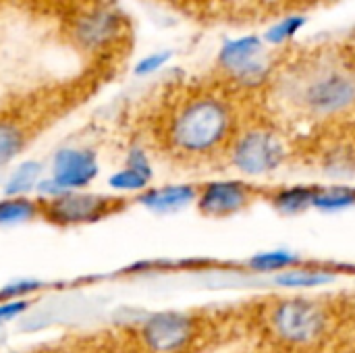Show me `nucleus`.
<instances>
[{
    "mask_svg": "<svg viewBox=\"0 0 355 353\" xmlns=\"http://www.w3.org/2000/svg\"><path fill=\"white\" fill-rule=\"evenodd\" d=\"M152 183L150 177H146L144 173L123 164L116 173H112L108 177V185L114 191H123V193H141L144 189H148Z\"/></svg>",
    "mask_w": 355,
    "mask_h": 353,
    "instance_id": "nucleus-21",
    "label": "nucleus"
},
{
    "mask_svg": "<svg viewBox=\"0 0 355 353\" xmlns=\"http://www.w3.org/2000/svg\"><path fill=\"white\" fill-rule=\"evenodd\" d=\"M333 353H355V343H343V345H339Z\"/></svg>",
    "mask_w": 355,
    "mask_h": 353,
    "instance_id": "nucleus-26",
    "label": "nucleus"
},
{
    "mask_svg": "<svg viewBox=\"0 0 355 353\" xmlns=\"http://www.w3.org/2000/svg\"><path fill=\"white\" fill-rule=\"evenodd\" d=\"M291 156L287 135L270 121H241L223 162L243 179H264L281 171Z\"/></svg>",
    "mask_w": 355,
    "mask_h": 353,
    "instance_id": "nucleus-4",
    "label": "nucleus"
},
{
    "mask_svg": "<svg viewBox=\"0 0 355 353\" xmlns=\"http://www.w3.org/2000/svg\"><path fill=\"white\" fill-rule=\"evenodd\" d=\"M125 164H127V166H131V169H135V171H139V173H144L146 177L154 179L152 160H150L148 152H146L141 146H133V148H129V152H127V156H125Z\"/></svg>",
    "mask_w": 355,
    "mask_h": 353,
    "instance_id": "nucleus-25",
    "label": "nucleus"
},
{
    "mask_svg": "<svg viewBox=\"0 0 355 353\" xmlns=\"http://www.w3.org/2000/svg\"><path fill=\"white\" fill-rule=\"evenodd\" d=\"M173 60V52L171 50H156L146 54L144 58L137 60L135 64V75L137 77H150L158 71H162L168 62Z\"/></svg>",
    "mask_w": 355,
    "mask_h": 353,
    "instance_id": "nucleus-22",
    "label": "nucleus"
},
{
    "mask_svg": "<svg viewBox=\"0 0 355 353\" xmlns=\"http://www.w3.org/2000/svg\"><path fill=\"white\" fill-rule=\"evenodd\" d=\"M44 287V283L40 281H31V279H21L15 283H8L6 287L0 289V300H21L27 298L35 291H40Z\"/></svg>",
    "mask_w": 355,
    "mask_h": 353,
    "instance_id": "nucleus-23",
    "label": "nucleus"
},
{
    "mask_svg": "<svg viewBox=\"0 0 355 353\" xmlns=\"http://www.w3.org/2000/svg\"><path fill=\"white\" fill-rule=\"evenodd\" d=\"M208 322L196 312L162 310L135 325V343L141 353H196L206 345Z\"/></svg>",
    "mask_w": 355,
    "mask_h": 353,
    "instance_id": "nucleus-5",
    "label": "nucleus"
},
{
    "mask_svg": "<svg viewBox=\"0 0 355 353\" xmlns=\"http://www.w3.org/2000/svg\"><path fill=\"white\" fill-rule=\"evenodd\" d=\"M318 166L320 173H324L329 179L335 183H345L355 177V146L337 141L329 146L324 152L318 156Z\"/></svg>",
    "mask_w": 355,
    "mask_h": 353,
    "instance_id": "nucleus-13",
    "label": "nucleus"
},
{
    "mask_svg": "<svg viewBox=\"0 0 355 353\" xmlns=\"http://www.w3.org/2000/svg\"><path fill=\"white\" fill-rule=\"evenodd\" d=\"M40 216V200H29L25 196H6L0 200V227H15Z\"/></svg>",
    "mask_w": 355,
    "mask_h": 353,
    "instance_id": "nucleus-17",
    "label": "nucleus"
},
{
    "mask_svg": "<svg viewBox=\"0 0 355 353\" xmlns=\"http://www.w3.org/2000/svg\"><path fill=\"white\" fill-rule=\"evenodd\" d=\"M343 312L322 298H275L258 312L260 333L275 350L312 353L333 337Z\"/></svg>",
    "mask_w": 355,
    "mask_h": 353,
    "instance_id": "nucleus-3",
    "label": "nucleus"
},
{
    "mask_svg": "<svg viewBox=\"0 0 355 353\" xmlns=\"http://www.w3.org/2000/svg\"><path fill=\"white\" fill-rule=\"evenodd\" d=\"M355 208V185L349 183H331L318 185L314 196V210L333 214Z\"/></svg>",
    "mask_w": 355,
    "mask_h": 353,
    "instance_id": "nucleus-16",
    "label": "nucleus"
},
{
    "mask_svg": "<svg viewBox=\"0 0 355 353\" xmlns=\"http://www.w3.org/2000/svg\"><path fill=\"white\" fill-rule=\"evenodd\" d=\"M129 33V21L110 2H92L71 19V37L87 52H108Z\"/></svg>",
    "mask_w": 355,
    "mask_h": 353,
    "instance_id": "nucleus-6",
    "label": "nucleus"
},
{
    "mask_svg": "<svg viewBox=\"0 0 355 353\" xmlns=\"http://www.w3.org/2000/svg\"><path fill=\"white\" fill-rule=\"evenodd\" d=\"M196 198H198V185L179 183V185L148 187L141 193H137V204H141L154 214H173L196 204Z\"/></svg>",
    "mask_w": 355,
    "mask_h": 353,
    "instance_id": "nucleus-11",
    "label": "nucleus"
},
{
    "mask_svg": "<svg viewBox=\"0 0 355 353\" xmlns=\"http://www.w3.org/2000/svg\"><path fill=\"white\" fill-rule=\"evenodd\" d=\"M272 58L262 33H248L239 37H229L220 44L216 52V67L225 81L237 83L260 73Z\"/></svg>",
    "mask_w": 355,
    "mask_h": 353,
    "instance_id": "nucleus-8",
    "label": "nucleus"
},
{
    "mask_svg": "<svg viewBox=\"0 0 355 353\" xmlns=\"http://www.w3.org/2000/svg\"><path fill=\"white\" fill-rule=\"evenodd\" d=\"M42 171L44 166L37 160H25L17 164V169H12L4 183V196H27L42 181Z\"/></svg>",
    "mask_w": 355,
    "mask_h": 353,
    "instance_id": "nucleus-18",
    "label": "nucleus"
},
{
    "mask_svg": "<svg viewBox=\"0 0 355 353\" xmlns=\"http://www.w3.org/2000/svg\"><path fill=\"white\" fill-rule=\"evenodd\" d=\"M123 198L85 193L81 189L64 191L62 196L40 200V216L56 227H79L98 223L123 208Z\"/></svg>",
    "mask_w": 355,
    "mask_h": 353,
    "instance_id": "nucleus-7",
    "label": "nucleus"
},
{
    "mask_svg": "<svg viewBox=\"0 0 355 353\" xmlns=\"http://www.w3.org/2000/svg\"><path fill=\"white\" fill-rule=\"evenodd\" d=\"M98 175V156L87 148H62L50 162V179L64 191L85 189Z\"/></svg>",
    "mask_w": 355,
    "mask_h": 353,
    "instance_id": "nucleus-10",
    "label": "nucleus"
},
{
    "mask_svg": "<svg viewBox=\"0 0 355 353\" xmlns=\"http://www.w3.org/2000/svg\"><path fill=\"white\" fill-rule=\"evenodd\" d=\"M27 127L15 117H0V169L10 164L27 146Z\"/></svg>",
    "mask_w": 355,
    "mask_h": 353,
    "instance_id": "nucleus-14",
    "label": "nucleus"
},
{
    "mask_svg": "<svg viewBox=\"0 0 355 353\" xmlns=\"http://www.w3.org/2000/svg\"><path fill=\"white\" fill-rule=\"evenodd\" d=\"M347 308H354V310H355V300H354V306H347Z\"/></svg>",
    "mask_w": 355,
    "mask_h": 353,
    "instance_id": "nucleus-28",
    "label": "nucleus"
},
{
    "mask_svg": "<svg viewBox=\"0 0 355 353\" xmlns=\"http://www.w3.org/2000/svg\"><path fill=\"white\" fill-rule=\"evenodd\" d=\"M306 25H308V15L287 12L281 19L272 21L262 31V40L266 42L268 48H283V46L291 44L302 33V29H306Z\"/></svg>",
    "mask_w": 355,
    "mask_h": 353,
    "instance_id": "nucleus-15",
    "label": "nucleus"
},
{
    "mask_svg": "<svg viewBox=\"0 0 355 353\" xmlns=\"http://www.w3.org/2000/svg\"><path fill=\"white\" fill-rule=\"evenodd\" d=\"M316 2H327V4H333V2H343V0H316Z\"/></svg>",
    "mask_w": 355,
    "mask_h": 353,
    "instance_id": "nucleus-27",
    "label": "nucleus"
},
{
    "mask_svg": "<svg viewBox=\"0 0 355 353\" xmlns=\"http://www.w3.org/2000/svg\"><path fill=\"white\" fill-rule=\"evenodd\" d=\"M258 198V189L245 179H216L198 187L196 206L208 218H229L248 210Z\"/></svg>",
    "mask_w": 355,
    "mask_h": 353,
    "instance_id": "nucleus-9",
    "label": "nucleus"
},
{
    "mask_svg": "<svg viewBox=\"0 0 355 353\" xmlns=\"http://www.w3.org/2000/svg\"><path fill=\"white\" fill-rule=\"evenodd\" d=\"M272 85H279L289 106L312 121L355 114V64L339 52H320L285 67Z\"/></svg>",
    "mask_w": 355,
    "mask_h": 353,
    "instance_id": "nucleus-2",
    "label": "nucleus"
},
{
    "mask_svg": "<svg viewBox=\"0 0 355 353\" xmlns=\"http://www.w3.org/2000/svg\"><path fill=\"white\" fill-rule=\"evenodd\" d=\"M275 281H277V285H281L285 289H312V287H318V285L333 281V275H329L324 270L291 266V268L279 273Z\"/></svg>",
    "mask_w": 355,
    "mask_h": 353,
    "instance_id": "nucleus-19",
    "label": "nucleus"
},
{
    "mask_svg": "<svg viewBox=\"0 0 355 353\" xmlns=\"http://www.w3.org/2000/svg\"><path fill=\"white\" fill-rule=\"evenodd\" d=\"M318 185H283L270 191V206L283 216H297L314 210V196Z\"/></svg>",
    "mask_w": 355,
    "mask_h": 353,
    "instance_id": "nucleus-12",
    "label": "nucleus"
},
{
    "mask_svg": "<svg viewBox=\"0 0 355 353\" xmlns=\"http://www.w3.org/2000/svg\"><path fill=\"white\" fill-rule=\"evenodd\" d=\"M29 308H31V302L27 298H21V300H0V329L6 322H12V320L21 318Z\"/></svg>",
    "mask_w": 355,
    "mask_h": 353,
    "instance_id": "nucleus-24",
    "label": "nucleus"
},
{
    "mask_svg": "<svg viewBox=\"0 0 355 353\" xmlns=\"http://www.w3.org/2000/svg\"><path fill=\"white\" fill-rule=\"evenodd\" d=\"M297 256L287 252V250H272V252H262L258 256H254L250 260V268L256 273H270V275H279L291 266L297 264Z\"/></svg>",
    "mask_w": 355,
    "mask_h": 353,
    "instance_id": "nucleus-20",
    "label": "nucleus"
},
{
    "mask_svg": "<svg viewBox=\"0 0 355 353\" xmlns=\"http://www.w3.org/2000/svg\"><path fill=\"white\" fill-rule=\"evenodd\" d=\"M239 106L225 87H196L181 96L162 121V144L187 164L223 160L241 125Z\"/></svg>",
    "mask_w": 355,
    "mask_h": 353,
    "instance_id": "nucleus-1",
    "label": "nucleus"
}]
</instances>
